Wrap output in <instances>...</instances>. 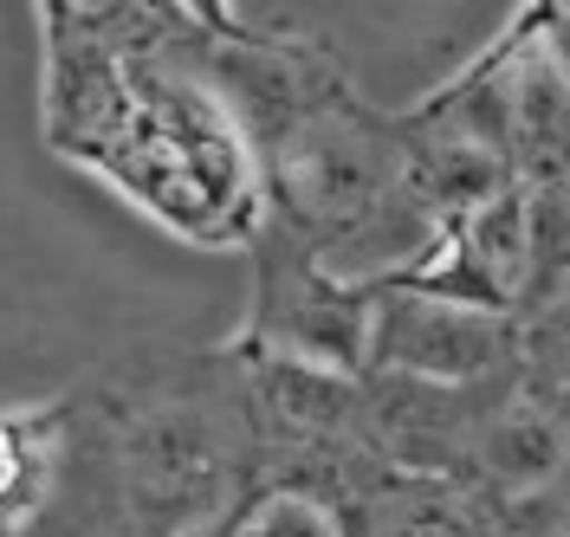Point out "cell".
Returning <instances> with one entry per match:
<instances>
[{"label": "cell", "instance_id": "6da1fadb", "mask_svg": "<svg viewBox=\"0 0 570 537\" xmlns=\"http://www.w3.org/2000/svg\"><path fill=\"white\" fill-rule=\"evenodd\" d=\"M273 350L324 369H356L370 357V330H376V291H356L331 279L318 266H292L266 272L259 286V324H253Z\"/></svg>", "mask_w": 570, "mask_h": 537}, {"label": "cell", "instance_id": "52a82bcc", "mask_svg": "<svg viewBox=\"0 0 570 537\" xmlns=\"http://www.w3.org/2000/svg\"><path fill=\"white\" fill-rule=\"evenodd\" d=\"M13 473H20V454H13V440H7V434H0V486H7V479H13Z\"/></svg>", "mask_w": 570, "mask_h": 537}, {"label": "cell", "instance_id": "3957f363", "mask_svg": "<svg viewBox=\"0 0 570 537\" xmlns=\"http://www.w3.org/2000/svg\"><path fill=\"white\" fill-rule=\"evenodd\" d=\"M461 227L473 266L487 272V286L499 291V305H525V279H532V195L499 188L493 201H480Z\"/></svg>", "mask_w": 570, "mask_h": 537}, {"label": "cell", "instance_id": "277c9868", "mask_svg": "<svg viewBox=\"0 0 570 537\" xmlns=\"http://www.w3.org/2000/svg\"><path fill=\"white\" fill-rule=\"evenodd\" d=\"M487 466H493L505 486H538V479L558 466V428H551L538 408L499 415V428L487 434Z\"/></svg>", "mask_w": 570, "mask_h": 537}, {"label": "cell", "instance_id": "5b68a950", "mask_svg": "<svg viewBox=\"0 0 570 537\" xmlns=\"http://www.w3.org/2000/svg\"><path fill=\"white\" fill-rule=\"evenodd\" d=\"M570 291V201H532V279L525 298H564Z\"/></svg>", "mask_w": 570, "mask_h": 537}, {"label": "cell", "instance_id": "8992f818", "mask_svg": "<svg viewBox=\"0 0 570 537\" xmlns=\"http://www.w3.org/2000/svg\"><path fill=\"white\" fill-rule=\"evenodd\" d=\"M551 52H558V66H570V7L551 13Z\"/></svg>", "mask_w": 570, "mask_h": 537}, {"label": "cell", "instance_id": "7a4b0ae2", "mask_svg": "<svg viewBox=\"0 0 570 537\" xmlns=\"http://www.w3.org/2000/svg\"><path fill=\"white\" fill-rule=\"evenodd\" d=\"M370 357L402 369V376H422V382H466L505 357V318L409 298V291H376Z\"/></svg>", "mask_w": 570, "mask_h": 537}]
</instances>
